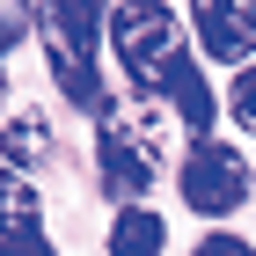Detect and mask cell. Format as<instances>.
<instances>
[{"mask_svg":"<svg viewBox=\"0 0 256 256\" xmlns=\"http://www.w3.org/2000/svg\"><path fill=\"white\" fill-rule=\"evenodd\" d=\"M154 96L168 102L183 124H190V139H212V80H205V66H198L190 52H176V59H168V74H161Z\"/></svg>","mask_w":256,"mask_h":256,"instance_id":"6","label":"cell"},{"mask_svg":"<svg viewBox=\"0 0 256 256\" xmlns=\"http://www.w3.org/2000/svg\"><path fill=\"white\" fill-rule=\"evenodd\" d=\"M37 37H44V59H52V80H59V96L74 102V110H110V96H102V74H96V44H102V8H88V0H52V8H37Z\"/></svg>","mask_w":256,"mask_h":256,"instance_id":"1","label":"cell"},{"mask_svg":"<svg viewBox=\"0 0 256 256\" xmlns=\"http://www.w3.org/2000/svg\"><path fill=\"white\" fill-rule=\"evenodd\" d=\"M227 110H234V124H242V132H256V59L234 74V88H227Z\"/></svg>","mask_w":256,"mask_h":256,"instance_id":"10","label":"cell"},{"mask_svg":"<svg viewBox=\"0 0 256 256\" xmlns=\"http://www.w3.org/2000/svg\"><path fill=\"white\" fill-rule=\"evenodd\" d=\"M190 30H198V44H205V59H227L234 74L256 59V8L249 0H198Z\"/></svg>","mask_w":256,"mask_h":256,"instance_id":"5","label":"cell"},{"mask_svg":"<svg viewBox=\"0 0 256 256\" xmlns=\"http://www.w3.org/2000/svg\"><path fill=\"white\" fill-rule=\"evenodd\" d=\"M0 110H8V66H0Z\"/></svg>","mask_w":256,"mask_h":256,"instance_id":"13","label":"cell"},{"mask_svg":"<svg viewBox=\"0 0 256 256\" xmlns=\"http://www.w3.org/2000/svg\"><path fill=\"white\" fill-rule=\"evenodd\" d=\"M96 161H102V190L118 205H139L146 183L161 176V124L146 110H102V139H96Z\"/></svg>","mask_w":256,"mask_h":256,"instance_id":"3","label":"cell"},{"mask_svg":"<svg viewBox=\"0 0 256 256\" xmlns=\"http://www.w3.org/2000/svg\"><path fill=\"white\" fill-rule=\"evenodd\" d=\"M0 256H59L37 227H22V234H0Z\"/></svg>","mask_w":256,"mask_h":256,"instance_id":"11","label":"cell"},{"mask_svg":"<svg viewBox=\"0 0 256 256\" xmlns=\"http://www.w3.org/2000/svg\"><path fill=\"white\" fill-rule=\"evenodd\" d=\"M198 256H256V249H249L242 234H205V242H198Z\"/></svg>","mask_w":256,"mask_h":256,"instance_id":"12","label":"cell"},{"mask_svg":"<svg viewBox=\"0 0 256 256\" xmlns=\"http://www.w3.org/2000/svg\"><path fill=\"white\" fill-rule=\"evenodd\" d=\"M102 37H110V52H118L124 80H132L139 96H154L161 74H168V59L183 52V15L161 8V0H124V8L102 15Z\"/></svg>","mask_w":256,"mask_h":256,"instance_id":"2","label":"cell"},{"mask_svg":"<svg viewBox=\"0 0 256 256\" xmlns=\"http://www.w3.org/2000/svg\"><path fill=\"white\" fill-rule=\"evenodd\" d=\"M22 227H37V190H30V176L0 161V234H22Z\"/></svg>","mask_w":256,"mask_h":256,"instance_id":"8","label":"cell"},{"mask_svg":"<svg viewBox=\"0 0 256 256\" xmlns=\"http://www.w3.org/2000/svg\"><path fill=\"white\" fill-rule=\"evenodd\" d=\"M161 220L146 212V205H124L118 220H110V256H161Z\"/></svg>","mask_w":256,"mask_h":256,"instance_id":"7","label":"cell"},{"mask_svg":"<svg viewBox=\"0 0 256 256\" xmlns=\"http://www.w3.org/2000/svg\"><path fill=\"white\" fill-rule=\"evenodd\" d=\"M176 183H183V205H190V212L220 220V212H234L242 198H249V161H242L227 139H190Z\"/></svg>","mask_w":256,"mask_h":256,"instance_id":"4","label":"cell"},{"mask_svg":"<svg viewBox=\"0 0 256 256\" xmlns=\"http://www.w3.org/2000/svg\"><path fill=\"white\" fill-rule=\"evenodd\" d=\"M44 146H52V132H44V118H30V110H22L15 124H8V139H0V154H8V168H30V161H44Z\"/></svg>","mask_w":256,"mask_h":256,"instance_id":"9","label":"cell"}]
</instances>
